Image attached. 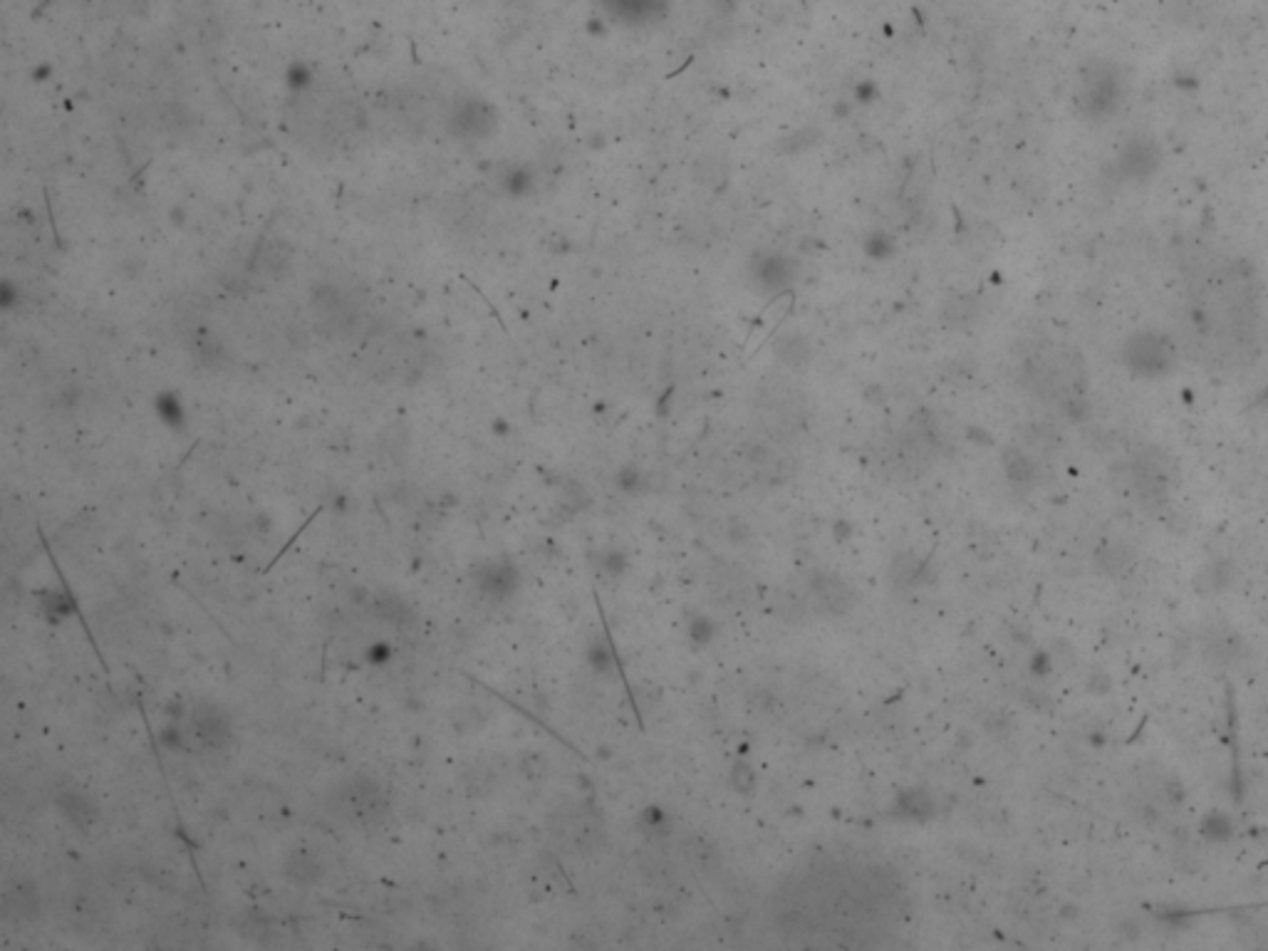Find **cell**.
<instances>
[{
	"label": "cell",
	"mask_w": 1268,
	"mask_h": 951,
	"mask_svg": "<svg viewBox=\"0 0 1268 951\" xmlns=\"http://www.w3.org/2000/svg\"><path fill=\"white\" fill-rule=\"evenodd\" d=\"M57 808H60L62 818L67 823H72L75 828L87 830L92 823L97 820V808L85 793L77 791V788H62L57 793Z\"/></svg>",
	"instance_id": "5b68a950"
},
{
	"label": "cell",
	"mask_w": 1268,
	"mask_h": 951,
	"mask_svg": "<svg viewBox=\"0 0 1268 951\" xmlns=\"http://www.w3.org/2000/svg\"><path fill=\"white\" fill-rule=\"evenodd\" d=\"M40 602H43V610L53 617H65L72 612V600L62 590H45Z\"/></svg>",
	"instance_id": "ba28073f"
},
{
	"label": "cell",
	"mask_w": 1268,
	"mask_h": 951,
	"mask_svg": "<svg viewBox=\"0 0 1268 951\" xmlns=\"http://www.w3.org/2000/svg\"><path fill=\"white\" fill-rule=\"evenodd\" d=\"M374 610H377V615L382 617V620L392 622V625H404V622L412 620V607H409L399 595H392V592L379 595L377 600H374Z\"/></svg>",
	"instance_id": "52a82bcc"
},
{
	"label": "cell",
	"mask_w": 1268,
	"mask_h": 951,
	"mask_svg": "<svg viewBox=\"0 0 1268 951\" xmlns=\"http://www.w3.org/2000/svg\"><path fill=\"white\" fill-rule=\"evenodd\" d=\"M40 907H43V899H40L38 887H35L33 882L25 880V877H15V880L5 882L3 887L5 917L35 919L40 914Z\"/></svg>",
	"instance_id": "3957f363"
},
{
	"label": "cell",
	"mask_w": 1268,
	"mask_h": 951,
	"mask_svg": "<svg viewBox=\"0 0 1268 951\" xmlns=\"http://www.w3.org/2000/svg\"><path fill=\"white\" fill-rule=\"evenodd\" d=\"M189 736L201 751H223L231 741V719L221 706L201 701L189 714Z\"/></svg>",
	"instance_id": "7a4b0ae2"
},
{
	"label": "cell",
	"mask_w": 1268,
	"mask_h": 951,
	"mask_svg": "<svg viewBox=\"0 0 1268 951\" xmlns=\"http://www.w3.org/2000/svg\"><path fill=\"white\" fill-rule=\"evenodd\" d=\"M791 303H793V298H791V295H786V298L773 300V303L768 305L766 310H763L761 320H763V325H766V330H768V332H771L773 327H776V322L781 320L783 315H786V310L791 308Z\"/></svg>",
	"instance_id": "9c48e42d"
},
{
	"label": "cell",
	"mask_w": 1268,
	"mask_h": 951,
	"mask_svg": "<svg viewBox=\"0 0 1268 951\" xmlns=\"http://www.w3.org/2000/svg\"><path fill=\"white\" fill-rule=\"evenodd\" d=\"M478 585H481V590L486 592L488 597L501 600V597H508V592H511L513 570L508 568V565H496V563L486 565V568L478 573Z\"/></svg>",
	"instance_id": "8992f818"
},
{
	"label": "cell",
	"mask_w": 1268,
	"mask_h": 951,
	"mask_svg": "<svg viewBox=\"0 0 1268 951\" xmlns=\"http://www.w3.org/2000/svg\"><path fill=\"white\" fill-rule=\"evenodd\" d=\"M283 875L288 877V882H293L295 887H315L317 882L322 880L325 875V867H322V860L315 855V852L305 850V847H295L283 862Z\"/></svg>",
	"instance_id": "277c9868"
},
{
	"label": "cell",
	"mask_w": 1268,
	"mask_h": 951,
	"mask_svg": "<svg viewBox=\"0 0 1268 951\" xmlns=\"http://www.w3.org/2000/svg\"><path fill=\"white\" fill-rule=\"evenodd\" d=\"M327 810L352 828H372L387 818L389 798L377 778L355 773L327 793Z\"/></svg>",
	"instance_id": "6da1fadb"
}]
</instances>
